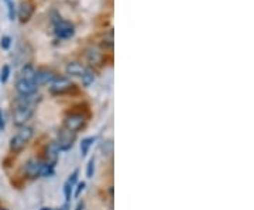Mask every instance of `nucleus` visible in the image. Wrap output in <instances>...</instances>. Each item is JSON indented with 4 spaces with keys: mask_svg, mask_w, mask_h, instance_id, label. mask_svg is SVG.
<instances>
[{
    "mask_svg": "<svg viewBox=\"0 0 254 210\" xmlns=\"http://www.w3.org/2000/svg\"><path fill=\"white\" fill-rule=\"evenodd\" d=\"M34 136H36V128L33 127V126L26 124V126H23V127H18L17 131L10 137V153H11L13 156L21 154V153L26 150V147L30 144V141L34 138Z\"/></svg>",
    "mask_w": 254,
    "mask_h": 210,
    "instance_id": "obj_1",
    "label": "nucleus"
},
{
    "mask_svg": "<svg viewBox=\"0 0 254 210\" xmlns=\"http://www.w3.org/2000/svg\"><path fill=\"white\" fill-rule=\"evenodd\" d=\"M88 124H89V114L81 110L68 111L63 120V127L76 136L88 127Z\"/></svg>",
    "mask_w": 254,
    "mask_h": 210,
    "instance_id": "obj_2",
    "label": "nucleus"
},
{
    "mask_svg": "<svg viewBox=\"0 0 254 210\" xmlns=\"http://www.w3.org/2000/svg\"><path fill=\"white\" fill-rule=\"evenodd\" d=\"M43 165H44V161L41 159V157H31L26 162H23L21 168H20V175L30 182L37 181L41 178Z\"/></svg>",
    "mask_w": 254,
    "mask_h": 210,
    "instance_id": "obj_3",
    "label": "nucleus"
},
{
    "mask_svg": "<svg viewBox=\"0 0 254 210\" xmlns=\"http://www.w3.org/2000/svg\"><path fill=\"white\" fill-rule=\"evenodd\" d=\"M75 89H76V85L66 75H57L54 81L48 85V92L53 96H63L66 93H71Z\"/></svg>",
    "mask_w": 254,
    "mask_h": 210,
    "instance_id": "obj_4",
    "label": "nucleus"
},
{
    "mask_svg": "<svg viewBox=\"0 0 254 210\" xmlns=\"http://www.w3.org/2000/svg\"><path fill=\"white\" fill-rule=\"evenodd\" d=\"M53 24H54V34L58 40H69L75 36V26L71 21L64 20L61 16L51 18Z\"/></svg>",
    "mask_w": 254,
    "mask_h": 210,
    "instance_id": "obj_5",
    "label": "nucleus"
},
{
    "mask_svg": "<svg viewBox=\"0 0 254 210\" xmlns=\"http://www.w3.org/2000/svg\"><path fill=\"white\" fill-rule=\"evenodd\" d=\"M85 61H86V66L98 69L100 66H103L106 62V52H103L99 47L89 46L85 50Z\"/></svg>",
    "mask_w": 254,
    "mask_h": 210,
    "instance_id": "obj_6",
    "label": "nucleus"
},
{
    "mask_svg": "<svg viewBox=\"0 0 254 210\" xmlns=\"http://www.w3.org/2000/svg\"><path fill=\"white\" fill-rule=\"evenodd\" d=\"M76 138H78L76 134H73L71 131H68V130H65L64 127H61L57 130L54 141L57 143V146H58L61 153H66V151L72 150V147L75 146Z\"/></svg>",
    "mask_w": 254,
    "mask_h": 210,
    "instance_id": "obj_7",
    "label": "nucleus"
},
{
    "mask_svg": "<svg viewBox=\"0 0 254 210\" xmlns=\"http://www.w3.org/2000/svg\"><path fill=\"white\" fill-rule=\"evenodd\" d=\"M60 156H61V151L57 146L54 140L51 141H47L44 147H43V156H41V159L47 162V164H51L57 166L58 161H60Z\"/></svg>",
    "mask_w": 254,
    "mask_h": 210,
    "instance_id": "obj_8",
    "label": "nucleus"
},
{
    "mask_svg": "<svg viewBox=\"0 0 254 210\" xmlns=\"http://www.w3.org/2000/svg\"><path fill=\"white\" fill-rule=\"evenodd\" d=\"M36 11V4L31 0H21L17 6V18L21 24L28 23L31 17L34 16Z\"/></svg>",
    "mask_w": 254,
    "mask_h": 210,
    "instance_id": "obj_9",
    "label": "nucleus"
},
{
    "mask_svg": "<svg viewBox=\"0 0 254 210\" xmlns=\"http://www.w3.org/2000/svg\"><path fill=\"white\" fill-rule=\"evenodd\" d=\"M14 89L17 92V96H33L38 93V86L34 83V81L24 79V78H17Z\"/></svg>",
    "mask_w": 254,
    "mask_h": 210,
    "instance_id": "obj_10",
    "label": "nucleus"
},
{
    "mask_svg": "<svg viewBox=\"0 0 254 210\" xmlns=\"http://www.w3.org/2000/svg\"><path fill=\"white\" fill-rule=\"evenodd\" d=\"M55 76H57V73L50 68H37L36 73H34V83L40 89L43 86H48L54 81Z\"/></svg>",
    "mask_w": 254,
    "mask_h": 210,
    "instance_id": "obj_11",
    "label": "nucleus"
},
{
    "mask_svg": "<svg viewBox=\"0 0 254 210\" xmlns=\"http://www.w3.org/2000/svg\"><path fill=\"white\" fill-rule=\"evenodd\" d=\"M86 65L83 64L82 61H69L66 66H65V73L66 76H72V78H81L82 75L86 71Z\"/></svg>",
    "mask_w": 254,
    "mask_h": 210,
    "instance_id": "obj_12",
    "label": "nucleus"
},
{
    "mask_svg": "<svg viewBox=\"0 0 254 210\" xmlns=\"http://www.w3.org/2000/svg\"><path fill=\"white\" fill-rule=\"evenodd\" d=\"M115 47V37H113V28H109L103 36L100 37L99 48L103 52H112Z\"/></svg>",
    "mask_w": 254,
    "mask_h": 210,
    "instance_id": "obj_13",
    "label": "nucleus"
},
{
    "mask_svg": "<svg viewBox=\"0 0 254 210\" xmlns=\"http://www.w3.org/2000/svg\"><path fill=\"white\" fill-rule=\"evenodd\" d=\"M96 78H98V75H96V69H93V68H86V71L85 73L81 76V85L83 88H89L92 86L95 81H96Z\"/></svg>",
    "mask_w": 254,
    "mask_h": 210,
    "instance_id": "obj_14",
    "label": "nucleus"
},
{
    "mask_svg": "<svg viewBox=\"0 0 254 210\" xmlns=\"http://www.w3.org/2000/svg\"><path fill=\"white\" fill-rule=\"evenodd\" d=\"M34 73H36V66L27 62V64L23 65L21 71H20V76L18 78H24V79H30V81H34Z\"/></svg>",
    "mask_w": 254,
    "mask_h": 210,
    "instance_id": "obj_15",
    "label": "nucleus"
},
{
    "mask_svg": "<svg viewBox=\"0 0 254 210\" xmlns=\"http://www.w3.org/2000/svg\"><path fill=\"white\" fill-rule=\"evenodd\" d=\"M96 141V137H85L82 138V141L79 143V150H81V157H86L89 154V150H91V147L93 146V143Z\"/></svg>",
    "mask_w": 254,
    "mask_h": 210,
    "instance_id": "obj_16",
    "label": "nucleus"
},
{
    "mask_svg": "<svg viewBox=\"0 0 254 210\" xmlns=\"http://www.w3.org/2000/svg\"><path fill=\"white\" fill-rule=\"evenodd\" d=\"M7 4V16H9L10 21L17 20V6L14 3V0H4Z\"/></svg>",
    "mask_w": 254,
    "mask_h": 210,
    "instance_id": "obj_17",
    "label": "nucleus"
},
{
    "mask_svg": "<svg viewBox=\"0 0 254 210\" xmlns=\"http://www.w3.org/2000/svg\"><path fill=\"white\" fill-rule=\"evenodd\" d=\"M64 196H65V205H69L73 199V186L71 183H64Z\"/></svg>",
    "mask_w": 254,
    "mask_h": 210,
    "instance_id": "obj_18",
    "label": "nucleus"
},
{
    "mask_svg": "<svg viewBox=\"0 0 254 210\" xmlns=\"http://www.w3.org/2000/svg\"><path fill=\"white\" fill-rule=\"evenodd\" d=\"M100 150H102L103 156L112 157L113 156V141H112V140H105V141H102Z\"/></svg>",
    "mask_w": 254,
    "mask_h": 210,
    "instance_id": "obj_19",
    "label": "nucleus"
},
{
    "mask_svg": "<svg viewBox=\"0 0 254 210\" xmlns=\"http://www.w3.org/2000/svg\"><path fill=\"white\" fill-rule=\"evenodd\" d=\"M10 75H11V68H10V65H3V66H1V71H0V82L7 83Z\"/></svg>",
    "mask_w": 254,
    "mask_h": 210,
    "instance_id": "obj_20",
    "label": "nucleus"
},
{
    "mask_svg": "<svg viewBox=\"0 0 254 210\" xmlns=\"http://www.w3.org/2000/svg\"><path fill=\"white\" fill-rule=\"evenodd\" d=\"M95 164H96V159H95V157H92L88 165H86V178L88 179H92L93 175H95V169H96V165Z\"/></svg>",
    "mask_w": 254,
    "mask_h": 210,
    "instance_id": "obj_21",
    "label": "nucleus"
},
{
    "mask_svg": "<svg viewBox=\"0 0 254 210\" xmlns=\"http://www.w3.org/2000/svg\"><path fill=\"white\" fill-rule=\"evenodd\" d=\"M85 188H86V182H85V181H78V183L73 186V198L78 199L82 193H83Z\"/></svg>",
    "mask_w": 254,
    "mask_h": 210,
    "instance_id": "obj_22",
    "label": "nucleus"
},
{
    "mask_svg": "<svg viewBox=\"0 0 254 210\" xmlns=\"http://www.w3.org/2000/svg\"><path fill=\"white\" fill-rule=\"evenodd\" d=\"M78 179H79V168H76V169H73L72 174H69V176H68V179H66V182L71 183L72 186H75V185L78 183Z\"/></svg>",
    "mask_w": 254,
    "mask_h": 210,
    "instance_id": "obj_23",
    "label": "nucleus"
},
{
    "mask_svg": "<svg viewBox=\"0 0 254 210\" xmlns=\"http://www.w3.org/2000/svg\"><path fill=\"white\" fill-rule=\"evenodd\" d=\"M10 46H11V37L9 36L1 37V40H0V47H1L3 50H9Z\"/></svg>",
    "mask_w": 254,
    "mask_h": 210,
    "instance_id": "obj_24",
    "label": "nucleus"
},
{
    "mask_svg": "<svg viewBox=\"0 0 254 210\" xmlns=\"http://www.w3.org/2000/svg\"><path fill=\"white\" fill-rule=\"evenodd\" d=\"M4 128H6V120H4L3 111L0 109V131H4Z\"/></svg>",
    "mask_w": 254,
    "mask_h": 210,
    "instance_id": "obj_25",
    "label": "nucleus"
},
{
    "mask_svg": "<svg viewBox=\"0 0 254 210\" xmlns=\"http://www.w3.org/2000/svg\"><path fill=\"white\" fill-rule=\"evenodd\" d=\"M85 209V202L81 201L79 203H78V206H76V209L75 210H83Z\"/></svg>",
    "mask_w": 254,
    "mask_h": 210,
    "instance_id": "obj_26",
    "label": "nucleus"
},
{
    "mask_svg": "<svg viewBox=\"0 0 254 210\" xmlns=\"http://www.w3.org/2000/svg\"><path fill=\"white\" fill-rule=\"evenodd\" d=\"M61 210H69V205H65Z\"/></svg>",
    "mask_w": 254,
    "mask_h": 210,
    "instance_id": "obj_27",
    "label": "nucleus"
},
{
    "mask_svg": "<svg viewBox=\"0 0 254 210\" xmlns=\"http://www.w3.org/2000/svg\"><path fill=\"white\" fill-rule=\"evenodd\" d=\"M40 210H54V209H53V208H41Z\"/></svg>",
    "mask_w": 254,
    "mask_h": 210,
    "instance_id": "obj_28",
    "label": "nucleus"
},
{
    "mask_svg": "<svg viewBox=\"0 0 254 210\" xmlns=\"http://www.w3.org/2000/svg\"><path fill=\"white\" fill-rule=\"evenodd\" d=\"M0 210H9V209H6V208H0Z\"/></svg>",
    "mask_w": 254,
    "mask_h": 210,
    "instance_id": "obj_29",
    "label": "nucleus"
}]
</instances>
